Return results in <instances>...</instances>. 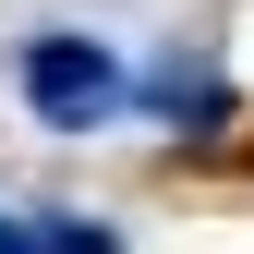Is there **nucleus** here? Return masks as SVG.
Returning <instances> with one entry per match:
<instances>
[{
  "instance_id": "f03ea898",
  "label": "nucleus",
  "mask_w": 254,
  "mask_h": 254,
  "mask_svg": "<svg viewBox=\"0 0 254 254\" xmlns=\"http://www.w3.org/2000/svg\"><path fill=\"white\" fill-rule=\"evenodd\" d=\"M145 109H157V121H194V133H218V121H230V85L170 61V73H145Z\"/></svg>"
},
{
  "instance_id": "20e7f679",
  "label": "nucleus",
  "mask_w": 254,
  "mask_h": 254,
  "mask_svg": "<svg viewBox=\"0 0 254 254\" xmlns=\"http://www.w3.org/2000/svg\"><path fill=\"white\" fill-rule=\"evenodd\" d=\"M0 254H37V242H24V218H0Z\"/></svg>"
},
{
  "instance_id": "f257e3e1",
  "label": "nucleus",
  "mask_w": 254,
  "mask_h": 254,
  "mask_svg": "<svg viewBox=\"0 0 254 254\" xmlns=\"http://www.w3.org/2000/svg\"><path fill=\"white\" fill-rule=\"evenodd\" d=\"M24 97H37L49 133H85V121H109L121 97H133V73H121L97 37H37L24 49Z\"/></svg>"
},
{
  "instance_id": "7ed1b4c3",
  "label": "nucleus",
  "mask_w": 254,
  "mask_h": 254,
  "mask_svg": "<svg viewBox=\"0 0 254 254\" xmlns=\"http://www.w3.org/2000/svg\"><path fill=\"white\" fill-rule=\"evenodd\" d=\"M24 242H37V254H121L109 230H85V218H24Z\"/></svg>"
}]
</instances>
